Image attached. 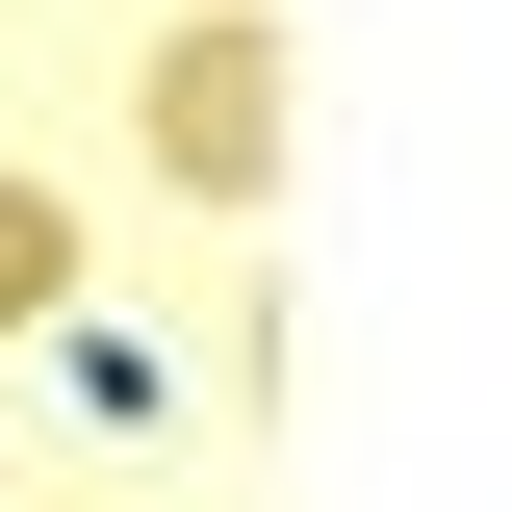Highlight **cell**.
Segmentation results:
<instances>
[{"mask_svg": "<svg viewBox=\"0 0 512 512\" xmlns=\"http://www.w3.org/2000/svg\"><path fill=\"white\" fill-rule=\"evenodd\" d=\"M154 180L180 205L282 180V26H256V0H180V52H154Z\"/></svg>", "mask_w": 512, "mask_h": 512, "instance_id": "1", "label": "cell"}, {"mask_svg": "<svg viewBox=\"0 0 512 512\" xmlns=\"http://www.w3.org/2000/svg\"><path fill=\"white\" fill-rule=\"evenodd\" d=\"M52 282H77V231H52V205H26V180H0V333L52 308Z\"/></svg>", "mask_w": 512, "mask_h": 512, "instance_id": "2", "label": "cell"}]
</instances>
